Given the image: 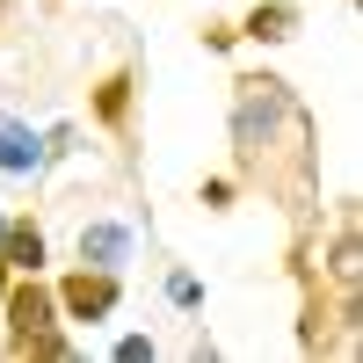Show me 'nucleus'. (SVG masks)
Segmentation results:
<instances>
[{
	"label": "nucleus",
	"mask_w": 363,
	"mask_h": 363,
	"mask_svg": "<svg viewBox=\"0 0 363 363\" xmlns=\"http://www.w3.org/2000/svg\"><path fill=\"white\" fill-rule=\"evenodd\" d=\"M109 306H116V277H109V269H95V277L80 269V277L66 284V313L73 320H102Z\"/></svg>",
	"instance_id": "nucleus-1"
},
{
	"label": "nucleus",
	"mask_w": 363,
	"mask_h": 363,
	"mask_svg": "<svg viewBox=\"0 0 363 363\" xmlns=\"http://www.w3.org/2000/svg\"><path fill=\"white\" fill-rule=\"evenodd\" d=\"M255 37H291V8H262L255 15Z\"/></svg>",
	"instance_id": "nucleus-6"
},
{
	"label": "nucleus",
	"mask_w": 363,
	"mask_h": 363,
	"mask_svg": "<svg viewBox=\"0 0 363 363\" xmlns=\"http://www.w3.org/2000/svg\"><path fill=\"white\" fill-rule=\"evenodd\" d=\"M116 363H153V342H138V335L116 342Z\"/></svg>",
	"instance_id": "nucleus-7"
},
{
	"label": "nucleus",
	"mask_w": 363,
	"mask_h": 363,
	"mask_svg": "<svg viewBox=\"0 0 363 363\" xmlns=\"http://www.w3.org/2000/svg\"><path fill=\"white\" fill-rule=\"evenodd\" d=\"M8 320H15V342L44 335V327H51V298H44L37 284H22V291H15V306H8Z\"/></svg>",
	"instance_id": "nucleus-3"
},
{
	"label": "nucleus",
	"mask_w": 363,
	"mask_h": 363,
	"mask_svg": "<svg viewBox=\"0 0 363 363\" xmlns=\"http://www.w3.org/2000/svg\"><path fill=\"white\" fill-rule=\"evenodd\" d=\"M8 255H15L22 269H37V262H44V240H37V233H29V225H22V233L8 240Z\"/></svg>",
	"instance_id": "nucleus-5"
},
{
	"label": "nucleus",
	"mask_w": 363,
	"mask_h": 363,
	"mask_svg": "<svg viewBox=\"0 0 363 363\" xmlns=\"http://www.w3.org/2000/svg\"><path fill=\"white\" fill-rule=\"evenodd\" d=\"M44 167V138L29 124H0V174H37Z\"/></svg>",
	"instance_id": "nucleus-2"
},
{
	"label": "nucleus",
	"mask_w": 363,
	"mask_h": 363,
	"mask_svg": "<svg viewBox=\"0 0 363 363\" xmlns=\"http://www.w3.org/2000/svg\"><path fill=\"white\" fill-rule=\"evenodd\" d=\"M124 247H131L124 225H87V233H80V262H95V269H116Z\"/></svg>",
	"instance_id": "nucleus-4"
}]
</instances>
